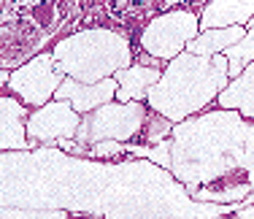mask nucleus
Returning a JSON list of instances; mask_svg holds the SVG:
<instances>
[{"instance_id":"1","label":"nucleus","mask_w":254,"mask_h":219,"mask_svg":"<svg viewBox=\"0 0 254 219\" xmlns=\"http://www.w3.org/2000/svg\"><path fill=\"white\" fill-rule=\"evenodd\" d=\"M227 81L230 71L225 54L200 57L184 52L165 65L160 81L149 89L146 103L154 114L179 125L192 114L203 111L208 103H214V97H219Z\"/></svg>"},{"instance_id":"2","label":"nucleus","mask_w":254,"mask_h":219,"mask_svg":"<svg viewBox=\"0 0 254 219\" xmlns=\"http://www.w3.org/2000/svg\"><path fill=\"white\" fill-rule=\"evenodd\" d=\"M52 54L65 76L84 84L111 78L117 71L127 68L132 60L130 41L108 27H87L63 35L52 46Z\"/></svg>"},{"instance_id":"3","label":"nucleus","mask_w":254,"mask_h":219,"mask_svg":"<svg viewBox=\"0 0 254 219\" xmlns=\"http://www.w3.org/2000/svg\"><path fill=\"white\" fill-rule=\"evenodd\" d=\"M146 106L143 103H119L111 100L106 106L95 108V111L84 114L81 125H78L76 141L81 146H92L100 141H119L127 144L135 138L146 119Z\"/></svg>"},{"instance_id":"4","label":"nucleus","mask_w":254,"mask_h":219,"mask_svg":"<svg viewBox=\"0 0 254 219\" xmlns=\"http://www.w3.org/2000/svg\"><path fill=\"white\" fill-rule=\"evenodd\" d=\"M200 33V19L195 11L176 8V11H165V14L154 16L152 22L143 27L141 33V49L143 54L162 63H171L173 57L187 52L190 41Z\"/></svg>"},{"instance_id":"5","label":"nucleus","mask_w":254,"mask_h":219,"mask_svg":"<svg viewBox=\"0 0 254 219\" xmlns=\"http://www.w3.org/2000/svg\"><path fill=\"white\" fill-rule=\"evenodd\" d=\"M63 81H65V73L54 63V54L41 52L33 60H27L25 65H19L16 71H11L8 89L27 108H41L49 100H54V92L60 89Z\"/></svg>"},{"instance_id":"6","label":"nucleus","mask_w":254,"mask_h":219,"mask_svg":"<svg viewBox=\"0 0 254 219\" xmlns=\"http://www.w3.org/2000/svg\"><path fill=\"white\" fill-rule=\"evenodd\" d=\"M78 125L81 114L73 111L68 100H49L27 117L25 130L30 144H54L60 138H76Z\"/></svg>"},{"instance_id":"7","label":"nucleus","mask_w":254,"mask_h":219,"mask_svg":"<svg viewBox=\"0 0 254 219\" xmlns=\"http://www.w3.org/2000/svg\"><path fill=\"white\" fill-rule=\"evenodd\" d=\"M117 81L111 78H103V81H95V84H84V81H76V78H68L60 84V89L54 92V100H68L73 106V111L84 114L95 111V108L106 106V103L117 100Z\"/></svg>"},{"instance_id":"8","label":"nucleus","mask_w":254,"mask_h":219,"mask_svg":"<svg viewBox=\"0 0 254 219\" xmlns=\"http://www.w3.org/2000/svg\"><path fill=\"white\" fill-rule=\"evenodd\" d=\"M162 68H152V65H127V68L114 73L117 81V100L119 103H143L149 97V89L160 81Z\"/></svg>"},{"instance_id":"9","label":"nucleus","mask_w":254,"mask_h":219,"mask_svg":"<svg viewBox=\"0 0 254 219\" xmlns=\"http://www.w3.org/2000/svg\"><path fill=\"white\" fill-rule=\"evenodd\" d=\"M254 14V0H211L200 11V30L246 27Z\"/></svg>"},{"instance_id":"10","label":"nucleus","mask_w":254,"mask_h":219,"mask_svg":"<svg viewBox=\"0 0 254 219\" xmlns=\"http://www.w3.org/2000/svg\"><path fill=\"white\" fill-rule=\"evenodd\" d=\"M25 111L27 106L19 97L0 95V151L5 149H27V130H25Z\"/></svg>"},{"instance_id":"11","label":"nucleus","mask_w":254,"mask_h":219,"mask_svg":"<svg viewBox=\"0 0 254 219\" xmlns=\"http://www.w3.org/2000/svg\"><path fill=\"white\" fill-rule=\"evenodd\" d=\"M219 106L227 111H238L241 117L254 122V63H249L235 78H230L227 87L219 92Z\"/></svg>"},{"instance_id":"12","label":"nucleus","mask_w":254,"mask_h":219,"mask_svg":"<svg viewBox=\"0 0 254 219\" xmlns=\"http://www.w3.org/2000/svg\"><path fill=\"white\" fill-rule=\"evenodd\" d=\"M246 27H216V30H200L195 38L190 41L187 52L200 54V57H214V54H225L230 46H235L244 38Z\"/></svg>"},{"instance_id":"13","label":"nucleus","mask_w":254,"mask_h":219,"mask_svg":"<svg viewBox=\"0 0 254 219\" xmlns=\"http://www.w3.org/2000/svg\"><path fill=\"white\" fill-rule=\"evenodd\" d=\"M225 60H227L230 78H235L241 71L246 68V65L254 63V27H246L244 38H241L238 44L230 46L227 52H225Z\"/></svg>"},{"instance_id":"14","label":"nucleus","mask_w":254,"mask_h":219,"mask_svg":"<svg viewBox=\"0 0 254 219\" xmlns=\"http://www.w3.org/2000/svg\"><path fill=\"white\" fill-rule=\"evenodd\" d=\"M171 125L173 122H168L165 117H160V114H146V119H143V127H141V133L138 136L143 138V141H149V144H160V141H165V136L171 133Z\"/></svg>"},{"instance_id":"15","label":"nucleus","mask_w":254,"mask_h":219,"mask_svg":"<svg viewBox=\"0 0 254 219\" xmlns=\"http://www.w3.org/2000/svg\"><path fill=\"white\" fill-rule=\"evenodd\" d=\"M135 154H146L157 160L162 168H171L173 165V157H171V141H160L157 146H149V149H132Z\"/></svg>"},{"instance_id":"16","label":"nucleus","mask_w":254,"mask_h":219,"mask_svg":"<svg viewBox=\"0 0 254 219\" xmlns=\"http://www.w3.org/2000/svg\"><path fill=\"white\" fill-rule=\"evenodd\" d=\"M0 219H65L60 211H8L0 209Z\"/></svg>"},{"instance_id":"17","label":"nucleus","mask_w":254,"mask_h":219,"mask_svg":"<svg viewBox=\"0 0 254 219\" xmlns=\"http://www.w3.org/2000/svg\"><path fill=\"white\" fill-rule=\"evenodd\" d=\"M95 157H111V154H119L122 151V144L119 141H100V144H92L89 146Z\"/></svg>"},{"instance_id":"18","label":"nucleus","mask_w":254,"mask_h":219,"mask_svg":"<svg viewBox=\"0 0 254 219\" xmlns=\"http://www.w3.org/2000/svg\"><path fill=\"white\" fill-rule=\"evenodd\" d=\"M241 219H254V206H246V209H241Z\"/></svg>"},{"instance_id":"19","label":"nucleus","mask_w":254,"mask_h":219,"mask_svg":"<svg viewBox=\"0 0 254 219\" xmlns=\"http://www.w3.org/2000/svg\"><path fill=\"white\" fill-rule=\"evenodd\" d=\"M8 78H11L8 71H0V87H3V84H8Z\"/></svg>"},{"instance_id":"20","label":"nucleus","mask_w":254,"mask_h":219,"mask_svg":"<svg viewBox=\"0 0 254 219\" xmlns=\"http://www.w3.org/2000/svg\"><path fill=\"white\" fill-rule=\"evenodd\" d=\"M246 27H254V14H252V19H249V24H246Z\"/></svg>"}]
</instances>
